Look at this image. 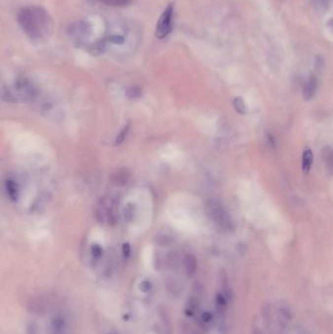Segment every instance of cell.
I'll use <instances>...</instances> for the list:
<instances>
[{"instance_id":"obj_10","label":"cell","mask_w":333,"mask_h":334,"mask_svg":"<svg viewBox=\"0 0 333 334\" xmlns=\"http://www.w3.org/2000/svg\"><path fill=\"white\" fill-rule=\"evenodd\" d=\"M50 334H66V321L62 316H57L52 320Z\"/></svg>"},{"instance_id":"obj_2","label":"cell","mask_w":333,"mask_h":334,"mask_svg":"<svg viewBox=\"0 0 333 334\" xmlns=\"http://www.w3.org/2000/svg\"><path fill=\"white\" fill-rule=\"evenodd\" d=\"M206 214L209 219L217 225L223 232L231 233L235 230L236 225L230 214L225 209L222 202L217 198H211L205 205Z\"/></svg>"},{"instance_id":"obj_23","label":"cell","mask_w":333,"mask_h":334,"mask_svg":"<svg viewBox=\"0 0 333 334\" xmlns=\"http://www.w3.org/2000/svg\"><path fill=\"white\" fill-rule=\"evenodd\" d=\"M91 252H92V255H93V257H95V258H99V257H101L103 250H102V248H101V246H100V245L95 244V245H93V246H92V248H91Z\"/></svg>"},{"instance_id":"obj_21","label":"cell","mask_w":333,"mask_h":334,"mask_svg":"<svg viewBox=\"0 0 333 334\" xmlns=\"http://www.w3.org/2000/svg\"><path fill=\"white\" fill-rule=\"evenodd\" d=\"M135 214V207L133 204H128L124 209V218L127 221H131Z\"/></svg>"},{"instance_id":"obj_9","label":"cell","mask_w":333,"mask_h":334,"mask_svg":"<svg viewBox=\"0 0 333 334\" xmlns=\"http://www.w3.org/2000/svg\"><path fill=\"white\" fill-rule=\"evenodd\" d=\"M314 162V154L310 148L304 150L302 154V171L306 175L311 171Z\"/></svg>"},{"instance_id":"obj_7","label":"cell","mask_w":333,"mask_h":334,"mask_svg":"<svg viewBox=\"0 0 333 334\" xmlns=\"http://www.w3.org/2000/svg\"><path fill=\"white\" fill-rule=\"evenodd\" d=\"M318 81L314 75H311L303 87V98L306 101L311 100L317 92Z\"/></svg>"},{"instance_id":"obj_17","label":"cell","mask_w":333,"mask_h":334,"mask_svg":"<svg viewBox=\"0 0 333 334\" xmlns=\"http://www.w3.org/2000/svg\"><path fill=\"white\" fill-rule=\"evenodd\" d=\"M198 306V301L196 298H190V301L187 304V308H186V315L188 317H191L194 315L196 309Z\"/></svg>"},{"instance_id":"obj_13","label":"cell","mask_w":333,"mask_h":334,"mask_svg":"<svg viewBox=\"0 0 333 334\" xmlns=\"http://www.w3.org/2000/svg\"><path fill=\"white\" fill-rule=\"evenodd\" d=\"M5 188H6V191H7V193L9 195V197L12 199V200H17L18 198V193H19V191H18V187H17V184L9 179L6 181L5 183Z\"/></svg>"},{"instance_id":"obj_12","label":"cell","mask_w":333,"mask_h":334,"mask_svg":"<svg viewBox=\"0 0 333 334\" xmlns=\"http://www.w3.org/2000/svg\"><path fill=\"white\" fill-rule=\"evenodd\" d=\"M323 159L327 167V171L330 175H333V147H326L323 149Z\"/></svg>"},{"instance_id":"obj_8","label":"cell","mask_w":333,"mask_h":334,"mask_svg":"<svg viewBox=\"0 0 333 334\" xmlns=\"http://www.w3.org/2000/svg\"><path fill=\"white\" fill-rule=\"evenodd\" d=\"M228 302H229V299L222 292H219L216 295V298H215V309H216L217 314L220 317L225 316V314L227 312V308H228Z\"/></svg>"},{"instance_id":"obj_26","label":"cell","mask_w":333,"mask_h":334,"mask_svg":"<svg viewBox=\"0 0 333 334\" xmlns=\"http://www.w3.org/2000/svg\"><path fill=\"white\" fill-rule=\"evenodd\" d=\"M332 22H333V24H332V26H333V21H332Z\"/></svg>"},{"instance_id":"obj_16","label":"cell","mask_w":333,"mask_h":334,"mask_svg":"<svg viewBox=\"0 0 333 334\" xmlns=\"http://www.w3.org/2000/svg\"><path fill=\"white\" fill-rule=\"evenodd\" d=\"M128 178H129V175L127 174L126 171H124V170L118 171L114 175V183L117 184V185H124V184L127 183Z\"/></svg>"},{"instance_id":"obj_25","label":"cell","mask_w":333,"mask_h":334,"mask_svg":"<svg viewBox=\"0 0 333 334\" xmlns=\"http://www.w3.org/2000/svg\"><path fill=\"white\" fill-rule=\"evenodd\" d=\"M267 141H268V144L271 145V146H275L276 145V140H275L274 136L271 133L267 134Z\"/></svg>"},{"instance_id":"obj_19","label":"cell","mask_w":333,"mask_h":334,"mask_svg":"<svg viewBox=\"0 0 333 334\" xmlns=\"http://www.w3.org/2000/svg\"><path fill=\"white\" fill-rule=\"evenodd\" d=\"M141 95H142V89L139 87L133 86V87H129L126 90V96L129 99H136V98L141 97Z\"/></svg>"},{"instance_id":"obj_6","label":"cell","mask_w":333,"mask_h":334,"mask_svg":"<svg viewBox=\"0 0 333 334\" xmlns=\"http://www.w3.org/2000/svg\"><path fill=\"white\" fill-rule=\"evenodd\" d=\"M16 90L18 91L19 95L26 101H32L36 97V89L33 85L26 79H20L15 84Z\"/></svg>"},{"instance_id":"obj_24","label":"cell","mask_w":333,"mask_h":334,"mask_svg":"<svg viewBox=\"0 0 333 334\" xmlns=\"http://www.w3.org/2000/svg\"><path fill=\"white\" fill-rule=\"evenodd\" d=\"M122 253H123V257L124 258H128L130 256L131 253V248L130 245L128 243H124L122 246Z\"/></svg>"},{"instance_id":"obj_15","label":"cell","mask_w":333,"mask_h":334,"mask_svg":"<svg viewBox=\"0 0 333 334\" xmlns=\"http://www.w3.org/2000/svg\"><path fill=\"white\" fill-rule=\"evenodd\" d=\"M233 104H234V108H235V110H236V111H237L238 113H240V114L246 113L247 108H246V105H245V103H244V100H243L241 97H237V98L234 100Z\"/></svg>"},{"instance_id":"obj_3","label":"cell","mask_w":333,"mask_h":334,"mask_svg":"<svg viewBox=\"0 0 333 334\" xmlns=\"http://www.w3.org/2000/svg\"><path fill=\"white\" fill-rule=\"evenodd\" d=\"M115 201L111 197H102L95 209L96 218L101 223L108 222L109 224H114L116 222V210Z\"/></svg>"},{"instance_id":"obj_11","label":"cell","mask_w":333,"mask_h":334,"mask_svg":"<svg viewBox=\"0 0 333 334\" xmlns=\"http://www.w3.org/2000/svg\"><path fill=\"white\" fill-rule=\"evenodd\" d=\"M184 268H185V271L188 277L191 278L195 274L196 269H197V262L193 255L191 254L186 255L184 259Z\"/></svg>"},{"instance_id":"obj_18","label":"cell","mask_w":333,"mask_h":334,"mask_svg":"<svg viewBox=\"0 0 333 334\" xmlns=\"http://www.w3.org/2000/svg\"><path fill=\"white\" fill-rule=\"evenodd\" d=\"M99 2L107 5V6H113V7H119V6H126L130 3L131 0H98Z\"/></svg>"},{"instance_id":"obj_5","label":"cell","mask_w":333,"mask_h":334,"mask_svg":"<svg viewBox=\"0 0 333 334\" xmlns=\"http://www.w3.org/2000/svg\"><path fill=\"white\" fill-rule=\"evenodd\" d=\"M92 33V27L88 22H76L72 25H70L68 29V34L71 37L79 40L84 41L86 40Z\"/></svg>"},{"instance_id":"obj_1","label":"cell","mask_w":333,"mask_h":334,"mask_svg":"<svg viewBox=\"0 0 333 334\" xmlns=\"http://www.w3.org/2000/svg\"><path fill=\"white\" fill-rule=\"evenodd\" d=\"M24 33L34 40L46 38L52 31V20L47 12L40 7H27L17 16Z\"/></svg>"},{"instance_id":"obj_27","label":"cell","mask_w":333,"mask_h":334,"mask_svg":"<svg viewBox=\"0 0 333 334\" xmlns=\"http://www.w3.org/2000/svg\"></svg>"},{"instance_id":"obj_4","label":"cell","mask_w":333,"mask_h":334,"mask_svg":"<svg viewBox=\"0 0 333 334\" xmlns=\"http://www.w3.org/2000/svg\"><path fill=\"white\" fill-rule=\"evenodd\" d=\"M173 13H174V8L173 4H170L166 7V9L162 12L156 28H155V37L158 39L165 38L171 32L172 29V24H173Z\"/></svg>"},{"instance_id":"obj_22","label":"cell","mask_w":333,"mask_h":334,"mask_svg":"<svg viewBox=\"0 0 333 334\" xmlns=\"http://www.w3.org/2000/svg\"><path fill=\"white\" fill-rule=\"evenodd\" d=\"M212 319H213V316H212L210 313H208V312H205V313H203V314L201 315L200 322H201L202 326H206V325H208V324H210V323H211Z\"/></svg>"},{"instance_id":"obj_20","label":"cell","mask_w":333,"mask_h":334,"mask_svg":"<svg viewBox=\"0 0 333 334\" xmlns=\"http://www.w3.org/2000/svg\"><path fill=\"white\" fill-rule=\"evenodd\" d=\"M129 127H130V124H127L126 126L123 127V129L117 135V138L115 140V144L116 145H120V144L123 143V141L126 139V136H127V134L129 132Z\"/></svg>"},{"instance_id":"obj_14","label":"cell","mask_w":333,"mask_h":334,"mask_svg":"<svg viewBox=\"0 0 333 334\" xmlns=\"http://www.w3.org/2000/svg\"><path fill=\"white\" fill-rule=\"evenodd\" d=\"M220 287H221V292L230 300L231 299V288L229 286V281L227 275L223 272L220 277Z\"/></svg>"}]
</instances>
